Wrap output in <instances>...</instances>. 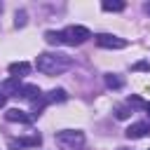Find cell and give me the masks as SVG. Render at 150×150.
Returning a JSON list of instances; mask_svg holds the SVG:
<instances>
[{
    "instance_id": "obj_3",
    "label": "cell",
    "mask_w": 150,
    "mask_h": 150,
    "mask_svg": "<svg viewBox=\"0 0 150 150\" xmlns=\"http://www.w3.org/2000/svg\"><path fill=\"white\" fill-rule=\"evenodd\" d=\"M61 35H63V42L73 45V47H77V45H82L91 38L89 28H84V26H68L66 30H61Z\"/></svg>"
},
{
    "instance_id": "obj_11",
    "label": "cell",
    "mask_w": 150,
    "mask_h": 150,
    "mask_svg": "<svg viewBox=\"0 0 150 150\" xmlns=\"http://www.w3.org/2000/svg\"><path fill=\"white\" fill-rule=\"evenodd\" d=\"M105 12H122L127 5L122 2V0H103V5H101Z\"/></svg>"
},
{
    "instance_id": "obj_16",
    "label": "cell",
    "mask_w": 150,
    "mask_h": 150,
    "mask_svg": "<svg viewBox=\"0 0 150 150\" xmlns=\"http://www.w3.org/2000/svg\"><path fill=\"white\" fill-rule=\"evenodd\" d=\"M5 103H7V96H5V94H2V91H0V108H2V105H5Z\"/></svg>"
},
{
    "instance_id": "obj_9",
    "label": "cell",
    "mask_w": 150,
    "mask_h": 150,
    "mask_svg": "<svg viewBox=\"0 0 150 150\" xmlns=\"http://www.w3.org/2000/svg\"><path fill=\"white\" fill-rule=\"evenodd\" d=\"M40 143H42V138H40V134H35V136H30V138L9 141V148H26V145H40Z\"/></svg>"
},
{
    "instance_id": "obj_10",
    "label": "cell",
    "mask_w": 150,
    "mask_h": 150,
    "mask_svg": "<svg viewBox=\"0 0 150 150\" xmlns=\"http://www.w3.org/2000/svg\"><path fill=\"white\" fill-rule=\"evenodd\" d=\"M42 96H45V103H56V101L61 103V101H66V98H68L63 89H52L49 94H42Z\"/></svg>"
},
{
    "instance_id": "obj_18",
    "label": "cell",
    "mask_w": 150,
    "mask_h": 150,
    "mask_svg": "<svg viewBox=\"0 0 150 150\" xmlns=\"http://www.w3.org/2000/svg\"><path fill=\"white\" fill-rule=\"evenodd\" d=\"M145 110H148V115H150V103H145Z\"/></svg>"
},
{
    "instance_id": "obj_5",
    "label": "cell",
    "mask_w": 150,
    "mask_h": 150,
    "mask_svg": "<svg viewBox=\"0 0 150 150\" xmlns=\"http://www.w3.org/2000/svg\"><path fill=\"white\" fill-rule=\"evenodd\" d=\"M14 96H21V98L35 101V98H40L42 94H40V87H35V84H19V89L14 91Z\"/></svg>"
},
{
    "instance_id": "obj_17",
    "label": "cell",
    "mask_w": 150,
    "mask_h": 150,
    "mask_svg": "<svg viewBox=\"0 0 150 150\" xmlns=\"http://www.w3.org/2000/svg\"><path fill=\"white\" fill-rule=\"evenodd\" d=\"M143 9H145V12H148V14H150V2H148V5H145V7H143Z\"/></svg>"
},
{
    "instance_id": "obj_1",
    "label": "cell",
    "mask_w": 150,
    "mask_h": 150,
    "mask_svg": "<svg viewBox=\"0 0 150 150\" xmlns=\"http://www.w3.org/2000/svg\"><path fill=\"white\" fill-rule=\"evenodd\" d=\"M35 66L45 75H61L63 70L70 68V59L66 54H40Z\"/></svg>"
},
{
    "instance_id": "obj_13",
    "label": "cell",
    "mask_w": 150,
    "mask_h": 150,
    "mask_svg": "<svg viewBox=\"0 0 150 150\" xmlns=\"http://www.w3.org/2000/svg\"><path fill=\"white\" fill-rule=\"evenodd\" d=\"M105 84H108L110 89H120V87H122V80H120L117 75H105Z\"/></svg>"
},
{
    "instance_id": "obj_14",
    "label": "cell",
    "mask_w": 150,
    "mask_h": 150,
    "mask_svg": "<svg viewBox=\"0 0 150 150\" xmlns=\"http://www.w3.org/2000/svg\"><path fill=\"white\" fill-rule=\"evenodd\" d=\"M115 115H117V117H120V120H127V117H129V115H131V110H129V108H124V105H120V108H117V110H115Z\"/></svg>"
},
{
    "instance_id": "obj_12",
    "label": "cell",
    "mask_w": 150,
    "mask_h": 150,
    "mask_svg": "<svg viewBox=\"0 0 150 150\" xmlns=\"http://www.w3.org/2000/svg\"><path fill=\"white\" fill-rule=\"evenodd\" d=\"M45 40H47L49 45H61V42H63V35L56 33V30H47V33H45Z\"/></svg>"
},
{
    "instance_id": "obj_6",
    "label": "cell",
    "mask_w": 150,
    "mask_h": 150,
    "mask_svg": "<svg viewBox=\"0 0 150 150\" xmlns=\"http://www.w3.org/2000/svg\"><path fill=\"white\" fill-rule=\"evenodd\" d=\"M5 117H7L9 122H21V124H30V122H33V115H28V112H23V110H19V108L7 110Z\"/></svg>"
},
{
    "instance_id": "obj_2",
    "label": "cell",
    "mask_w": 150,
    "mask_h": 150,
    "mask_svg": "<svg viewBox=\"0 0 150 150\" xmlns=\"http://www.w3.org/2000/svg\"><path fill=\"white\" fill-rule=\"evenodd\" d=\"M54 141L61 150H80L84 145V134L82 131H73V129H66V131H59L54 134Z\"/></svg>"
},
{
    "instance_id": "obj_15",
    "label": "cell",
    "mask_w": 150,
    "mask_h": 150,
    "mask_svg": "<svg viewBox=\"0 0 150 150\" xmlns=\"http://www.w3.org/2000/svg\"><path fill=\"white\" fill-rule=\"evenodd\" d=\"M26 23V12H16V26H23Z\"/></svg>"
},
{
    "instance_id": "obj_8",
    "label": "cell",
    "mask_w": 150,
    "mask_h": 150,
    "mask_svg": "<svg viewBox=\"0 0 150 150\" xmlns=\"http://www.w3.org/2000/svg\"><path fill=\"white\" fill-rule=\"evenodd\" d=\"M9 73H12V77H23V75H28L30 73V63H26V61H16V63H9Z\"/></svg>"
},
{
    "instance_id": "obj_4",
    "label": "cell",
    "mask_w": 150,
    "mask_h": 150,
    "mask_svg": "<svg viewBox=\"0 0 150 150\" xmlns=\"http://www.w3.org/2000/svg\"><path fill=\"white\" fill-rule=\"evenodd\" d=\"M96 45L98 47H105V49H124L127 47V40L124 38H117V35H110V33H98L96 35Z\"/></svg>"
},
{
    "instance_id": "obj_7",
    "label": "cell",
    "mask_w": 150,
    "mask_h": 150,
    "mask_svg": "<svg viewBox=\"0 0 150 150\" xmlns=\"http://www.w3.org/2000/svg\"><path fill=\"white\" fill-rule=\"evenodd\" d=\"M148 134H150V124H145V122H136L127 129V138H143Z\"/></svg>"
}]
</instances>
